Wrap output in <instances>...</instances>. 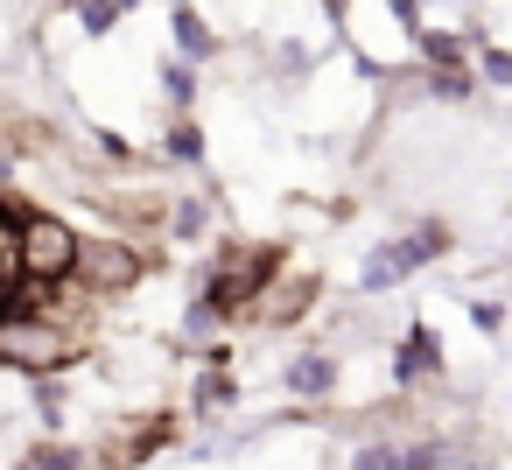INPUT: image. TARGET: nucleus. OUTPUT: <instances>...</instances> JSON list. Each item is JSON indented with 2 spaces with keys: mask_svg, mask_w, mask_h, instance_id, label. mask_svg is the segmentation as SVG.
<instances>
[{
  "mask_svg": "<svg viewBox=\"0 0 512 470\" xmlns=\"http://www.w3.org/2000/svg\"><path fill=\"white\" fill-rule=\"evenodd\" d=\"M78 239L57 218H22V281H71L78 274Z\"/></svg>",
  "mask_w": 512,
  "mask_h": 470,
  "instance_id": "f03ea898",
  "label": "nucleus"
},
{
  "mask_svg": "<svg viewBox=\"0 0 512 470\" xmlns=\"http://www.w3.org/2000/svg\"><path fill=\"white\" fill-rule=\"evenodd\" d=\"M435 246L428 239H407V246H393V253H372V267H365V288H386V281H400L407 267H421Z\"/></svg>",
  "mask_w": 512,
  "mask_h": 470,
  "instance_id": "20e7f679",
  "label": "nucleus"
},
{
  "mask_svg": "<svg viewBox=\"0 0 512 470\" xmlns=\"http://www.w3.org/2000/svg\"><path fill=\"white\" fill-rule=\"evenodd\" d=\"M78 274L106 295V288H134V281H141V260H134L127 246H106V239H99V246L78 253Z\"/></svg>",
  "mask_w": 512,
  "mask_h": 470,
  "instance_id": "7ed1b4c3",
  "label": "nucleus"
},
{
  "mask_svg": "<svg viewBox=\"0 0 512 470\" xmlns=\"http://www.w3.org/2000/svg\"><path fill=\"white\" fill-rule=\"evenodd\" d=\"M71 358V330L43 316H8L0 323V365H22V372H57Z\"/></svg>",
  "mask_w": 512,
  "mask_h": 470,
  "instance_id": "f257e3e1",
  "label": "nucleus"
}]
</instances>
